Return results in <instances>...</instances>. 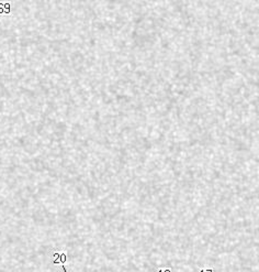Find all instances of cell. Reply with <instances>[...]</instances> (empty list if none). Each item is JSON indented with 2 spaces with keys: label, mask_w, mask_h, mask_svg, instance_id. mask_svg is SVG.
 Masks as SVG:
<instances>
[{
  "label": "cell",
  "mask_w": 259,
  "mask_h": 272,
  "mask_svg": "<svg viewBox=\"0 0 259 272\" xmlns=\"http://www.w3.org/2000/svg\"><path fill=\"white\" fill-rule=\"evenodd\" d=\"M200 272H213V269H207V270H204V269H202L201 271Z\"/></svg>",
  "instance_id": "obj_1"
},
{
  "label": "cell",
  "mask_w": 259,
  "mask_h": 272,
  "mask_svg": "<svg viewBox=\"0 0 259 272\" xmlns=\"http://www.w3.org/2000/svg\"><path fill=\"white\" fill-rule=\"evenodd\" d=\"M63 270H64V272H67L66 271V268H65V266H63Z\"/></svg>",
  "instance_id": "obj_2"
}]
</instances>
